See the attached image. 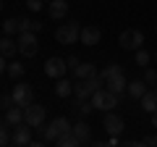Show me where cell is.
Here are the masks:
<instances>
[{
    "instance_id": "6da1fadb",
    "label": "cell",
    "mask_w": 157,
    "mask_h": 147,
    "mask_svg": "<svg viewBox=\"0 0 157 147\" xmlns=\"http://www.w3.org/2000/svg\"><path fill=\"white\" fill-rule=\"evenodd\" d=\"M102 79H105V87L110 92H115V95H123L126 92V87H128V79H126V71H123V66H118V63H110L107 68H102V74H100Z\"/></svg>"
},
{
    "instance_id": "7a4b0ae2",
    "label": "cell",
    "mask_w": 157,
    "mask_h": 147,
    "mask_svg": "<svg viewBox=\"0 0 157 147\" xmlns=\"http://www.w3.org/2000/svg\"><path fill=\"white\" fill-rule=\"evenodd\" d=\"M92 105H94V110H113V108L118 105V100H121V95H115V92H110L107 87H100V89L94 92V95L89 97Z\"/></svg>"
},
{
    "instance_id": "3957f363",
    "label": "cell",
    "mask_w": 157,
    "mask_h": 147,
    "mask_svg": "<svg viewBox=\"0 0 157 147\" xmlns=\"http://www.w3.org/2000/svg\"><path fill=\"white\" fill-rule=\"evenodd\" d=\"M39 129H42V134H45V139H42V142H55L60 134L71 131V121H68V118H63V116H58V118H52L47 126L42 124Z\"/></svg>"
},
{
    "instance_id": "277c9868",
    "label": "cell",
    "mask_w": 157,
    "mask_h": 147,
    "mask_svg": "<svg viewBox=\"0 0 157 147\" xmlns=\"http://www.w3.org/2000/svg\"><path fill=\"white\" fill-rule=\"evenodd\" d=\"M78 32H81L78 21H68V24H60V26L55 29V40L60 42V45H73V42H78Z\"/></svg>"
},
{
    "instance_id": "5b68a950",
    "label": "cell",
    "mask_w": 157,
    "mask_h": 147,
    "mask_svg": "<svg viewBox=\"0 0 157 147\" xmlns=\"http://www.w3.org/2000/svg\"><path fill=\"white\" fill-rule=\"evenodd\" d=\"M18 53L24 58H34L39 53V42H37V32H21L18 34Z\"/></svg>"
},
{
    "instance_id": "8992f818",
    "label": "cell",
    "mask_w": 157,
    "mask_h": 147,
    "mask_svg": "<svg viewBox=\"0 0 157 147\" xmlns=\"http://www.w3.org/2000/svg\"><path fill=\"white\" fill-rule=\"evenodd\" d=\"M118 45L123 47V50H139L144 45V34L139 29H123L121 37H118Z\"/></svg>"
},
{
    "instance_id": "52a82bcc",
    "label": "cell",
    "mask_w": 157,
    "mask_h": 147,
    "mask_svg": "<svg viewBox=\"0 0 157 147\" xmlns=\"http://www.w3.org/2000/svg\"><path fill=\"white\" fill-rule=\"evenodd\" d=\"M45 74H47V79H63L68 74V63H66V58H47V63H45Z\"/></svg>"
},
{
    "instance_id": "ba28073f",
    "label": "cell",
    "mask_w": 157,
    "mask_h": 147,
    "mask_svg": "<svg viewBox=\"0 0 157 147\" xmlns=\"http://www.w3.org/2000/svg\"><path fill=\"white\" fill-rule=\"evenodd\" d=\"M24 121H26L29 126H32V129H39V126L45 124V108L42 105H26L24 108Z\"/></svg>"
},
{
    "instance_id": "9c48e42d",
    "label": "cell",
    "mask_w": 157,
    "mask_h": 147,
    "mask_svg": "<svg viewBox=\"0 0 157 147\" xmlns=\"http://www.w3.org/2000/svg\"><path fill=\"white\" fill-rule=\"evenodd\" d=\"M11 95H13V100H16V105H21V108L32 105V100H34V89L29 84H24V81H18V84L13 87Z\"/></svg>"
},
{
    "instance_id": "30bf717a",
    "label": "cell",
    "mask_w": 157,
    "mask_h": 147,
    "mask_svg": "<svg viewBox=\"0 0 157 147\" xmlns=\"http://www.w3.org/2000/svg\"><path fill=\"white\" fill-rule=\"evenodd\" d=\"M32 126L24 121V124H18V126H13V134H11V145H18V147H24V145H32Z\"/></svg>"
},
{
    "instance_id": "8fae6325",
    "label": "cell",
    "mask_w": 157,
    "mask_h": 147,
    "mask_svg": "<svg viewBox=\"0 0 157 147\" xmlns=\"http://www.w3.org/2000/svg\"><path fill=\"white\" fill-rule=\"evenodd\" d=\"M100 37H102V32L97 26H92V24L81 26V32H78V42H81L84 47H94L97 42H100Z\"/></svg>"
},
{
    "instance_id": "7c38bea8",
    "label": "cell",
    "mask_w": 157,
    "mask_h": 147,
    "mask_svg": "<svg viewBox=\"0 0 157 147\" xmlns=\"http://www.w3.org/2000/svg\"><path fill=\"white\" fill-rule=\"evenodd\" d=\"M102 126H105V131L110 137H118L121 131H123V118L118 113H113V110H107L105 113V121H102Z\"/></svg>"
},
{
    "instance_id": "4fadbf2b",
    "label": "cell",
    "mask_w": 157,
    "mask_h": 147,
    "mask_svg": "<svg viewBox=\"0 0 157 147\" xmlns=\"http://www.w3.org/2000/svg\"><path fill=\"white\" fill-rule=\"evenodd\" d=\"M47 16L52 21H63L68 16V0H50L47 3Z\"/></svg>"
},
{
    "instance_id": "5bb4252c",
    "label": "cell",
    "mask_w": 157,
    "mask_h": 147,
    "mask_svg": "<svg viewBox=\"0 0 157 147\" xmlns=\"http://www.w3.org/2000/svg\"><path fill=\"white\" fill-rule=\"evenodd\" d=\"M147 89H149V84H147L144 79H134V81H128V87H126L128 97H134V100H141V97L147 95Z\"/></svg>"
},
{
    "instance_id": "9a60e30c",
    "label": "cell",
    "mask_w": 157,
    "mask_h": 147,
    "mask_svg": "<svg viewBox=\"0 0 157 147\" xmlns=\"http://www.w3.org/2000/svg\"><path fill=\"white\" fill-rule=\"evenodd\" d=\"M6 124H8V126H18V124H24V108H21V105H11V108H6Z\"/></svg>"
},
{
    "instance_id": "2e32d148",
    "label": "cell",
    "mask_w": 157,
    "mask_h": 147,
    "mask_svg": "<svg viewBox=\"0 0 157 147\" xmlns=\"http://www.w3.org/2000/svg\"><path fill=\"white\" fill-rule=\"evenodd\" d=\"M16 53H18V42L11 40V34H3V40H0V55L11 58V55H16Z\"/></svg>"
},
{
    "instance_id": "e0dca14e",
    "label": "cell",
    "mask_w": 157,
    "mask_h": 147,
    "mask_svg": "<svg viewBox=\"0 0 157 147\" xmlns=\"http://www.w3.org/2000/svg\"><path fill=\"white\" fill-rule=\"evenodd\" d=\"M73 74H76V79H92V76H97V66L94 63H78Z\"/></svg>"
},
{
    "instance_id": "ac0fdd59",
    "label": "cell",
    "mask_w": 157,
    "mask_h": 147,
    "mask_svg": "<svg viewBox=\"0 0 157 147\" xmlns=\"http://www.w3.org/2000/svg\"><path fill=\"white\" fill-rule=\"evenodd\" d=\"M73 129V134L78 137V142L81 145H86V142H92V129H89V124H84V121H78L76 126H71Z\"/></svg>"
},
{
    "instance_id": "d6986e66",
    "label": "cell",
    "mask_w": 157,
    "mask_h": 147,
    "mask_svg": "<svg viewBox=\"0 0 157 147\" xmlns=\"http://www.w3.org/2000/svg\"><path fill=\"white\" fill-rule=\"evenodd\" d=\"M141 110H147V113L157 110V89H147V95L141 97Z\"/></svg>"
},
{
    "instance_id": "ffe728a7",
    "label": "cell",
    "mask_w": 157,
    "mask_h": 147,
    "mask_svg": "<svg viewBox=\"0 0 157 147\" xmlns=\"http://www.w3.org/2000/svg\"><path fill=\"white\" fill-rule=\"evenodd\" d=\"M55 95H58V97H68V95H73V81H68L66 76H63V79H58V84H55Z\"/></svg>"
},
{
    "instance_id": "44dd1931",
    "label": "cell",
    "mask_w": 157,
    "mask_h": 147,
    "mask_svg": "<svg viewBox=\"0 0 157 147\" xmlns=\"http://www.w3.org/2000/svg\"><path fill=\"white\" fill-rule=\"evenodd\" d=\"M55 145H60V147H76V145H81V142H78V137L73 134V129H71V131H66V134L58 137Z\"/></svg>"
},
{
    "instance_id": "7402d4cb",
    "label": "cell",
    "mask_w": 157,
    "mask_h": 147,
    "mask_svg": "<svg viewBox=\"0 0 157 147\" xmlns=\"http://www.w3.org/2000/svg\"><path fill=\"white\" fill-rule=\"evenodd\" d=\"M3 34H21V18H6L3 21Z\"/></svg>"
},
{
    "instance_id": "603a6c76",
    "label": "cell",
    "mask_w": 157,
    "mask_h": 147,
    "mask_svg": "<svg viewBox=\"0 0 157 147\" xmlns=\"http://www.w3.org/2000/svg\"><path fill=\"white\" fill-rule=\"evenodd\" d=\"M21 32H42V21L37 18H21Z\"/></svg>"
},
{
    "instance_id": "cb8c5ba5",
    "label": "cell",
    "mask_w": 157,
    "mask_h": 147,
    "mask_svg": "<svg viewBox=\"0 0 157 147\" xmlns=\"http://www.w3.org/2000/svg\"><path fill=\"white\" fill-rule=\"evenodd\" d=\"M73 108H76V113L84 118V116H89V110H94V105H92V100L86 102V100H78L76 97V102H73Z\"/></svg>"
},
{
    "instance_id": "d4e9b609",
    "label": "cell",
    "mask_w": 157,
    "mask_h": 147,
    "mask_svg": "<svg viewBox=\"0 0 157 147\" xmlns=\"http://www.w3.org/2000/svg\"><path fill=\"white\" fill-rule=\"evenodd\" d=\"M24 71H26V68H24L21 63H8V68H6V74L11 76L13 81H18V79H21V76H24Z\"/></svg>"
},
{
    "instance_id": "484cf974",
    "label": "cell",
    "mask_w": 157,
    "mask_h": 147,
    "mask_svg": "<svg viewBox=\"0 0 157 147\" xmlns=\"http://www.w3.org/2000/svg\"><path fill=\"white\" fill-rule=\"evenodd\" d=\"M134 61H136V66H149V61H152V55H149V50H144V47H139L136 50V55H134Z\"/></svg>"
},
{
    "instance_id": "4316f807",
    "label": "cell",
    "mask_w": 157,
    "mask_h": 147,
    "mask_svg": "<svg viewBox=\"0 0 157 147\" xmlns=\"http://www.w3.org/2000/svg\"><path fill=\"white\" fill-rule=\"evenodd\" d=\"M6 145H11V134H8V124L3 121L0 124V147H6Z\"/></svg>"
},
{
    "instance_id": "83f0119b",
    "label": "cell",
    "mask_w": 157,
    "mask_h": 147,
    "mask_svg": "<svg viewBox=\"0 0 157 147\" xmlns=\"http://www.w3.org/2000/svg\"><path fill=\"white\" fill-rule=\"evenodd\" d=\"M141 79H144L149 87L157 84V71H155V68H147V66H144V76H141Z\"/></svg>"
},
{
    "instance_id": "f1b7e54d",
    "label": "cell",
    "mask_w": 157,
    "mask_h": 147,
    "mask_svg": "<svg viewBox=\"0 0 157 147\" xmlns=\"http://www.w3.org/2000/svg\"><path fill=\"white\" fill-rule=\"evenodd\" d=\"M0 105H3V110H6V108H11V105H16L13 95H3V97H0Z\"/></svg>"
},
{
    "instance_id": "f546056e",
    "label": "cell",
    "mask_w": 157,
    "mask_h": 147,
    "mask_svg": "<svg viewBox=\"0 0 157 147\" xmlns=\"http://www.w3.org/2000/svg\"><path fill=\"white\" fill-rule=\"evenodd\" d=\"M26 6H29V11H34V13H37L39 8H42V0H26Z\"/></svg>"
},
{
    "instance_id": "4dcf8cb0",
    "label": "cell",
    "mask_w": 157,
    "mask_h": 147,
    "mask_svg": "<svg viewBox=\"0 0 157 147\" xmlns=\"http://www.w3.org/2000/svg\"><path fill=\"white\" fill-rule=\"evenodd\" d=\"M66 63H68V68H71V71H73V68H76V66H78V63H81V61H78L76 55H71V58H68Z\"/></svg>"
},
{
    "instance_id": "1f68e13d",
    "label": "cell",
    "mask_w": 157,
    "mask_h": 147,
    "mask_svg": "<svg viewBox=\"0 0 157 147\" xmlns=\"http://www.w3.org/2000/svg\"><path fill=\"white\" fill-rule=\"evenodd\" d=\"M141 145H157V134H155V137H144Z\"/></svg>"
},
{
    "instance_id": "d6a6232c",
    "label": "cell",
    "mask_w": 157,
    "mask_h": 147,
    "mask_svg": "<svg viewBox=\"0 0 157 147\" xmlns=\"http://www.w3.org/2000/svg\"><path fill=\"white\" fill-rule=\"evenodd\" d=\"M6 68H8L6 66V55H0V74H6Z\"/></svg>"
},
{
    "instance_id": "836d02e7",
    "label": "cell",
    "mask_w": 157,
    "mask_h": 147,
    "mask_svg": "<svg viewBox=\"0 0 157 147\" xmlns=\"http://www.w3.org/2000/svg\"><path fill=\"white\" fill-rule=\"evenodd\" d=\"M152 126H155V129H157V110H155V113H152Z\"/></svg>"
},
{
    "instance_id": "e575fe53",
    "label": "cell",
    "mask_w": 157,
    "mask_h": 147,
    "mask_svg": "<svg viewBox=\"0 0 157 147\" xmlns=\"http://www.w3.org/2000/svg\"><path fill=\"white\" fill-rule=\"evenodd\" d=\"M0 11H3V0H0Z\"/></svg>"
},
{
    "instance_id": "d590c367",
    "label": "cell",
    "mask_w": 157,
    "mask_h": 147,
    "mask_svg": "<svg viewBox=\"0 0 157 147\" xmlns=\"http://www.w3.org/2000/svg\"><path fill=\"white\" fill-rule=\"evenodd\" d=\"M42 3H50V0H42Z\"/></svg>"
},
{
    "instance_id": "8d00e7d4",
    "label": "cell",
    "mask_w": 157,
    "mask_h": 147,
    "mask_svg": "<svg viewBox=\"0 0 157 147\" xmlns=\"http://www.w3.org/2000/svg\"><path fill=\"white\" fill-rule=\"evenodd\" d=\"M155 61H157V53H155Z\"/></svg>"
},
{
    "instance_id": "74e56055",
    "label": "cell",
    "mask_w": 157,
    "mask_h": 147,
    "mask_svg": "<svg viewBox=\"0 0 157 147\" xmlns=\"http://www.w3.org/2000/svg\"><path fill=\"white\" fill-rule=\"evenodd\" d=\"M0 110H3V105H0Z\"/></svg>"
},
{
    "instance_id": "f35d334b",
    "label": "cell",
    "mask_w": 157,
    "mask_h": 147,
    "mask_svg": "<svg viewBox=\"0 0 157 147\" xmlns=\"http://www.w3.org/2000/svg\"><path fill=\"white\" fill-rule=\"evenodd\" d=\"M155 32H157V26H155Z\"/></svg>"
},
{
    "instance_id": "ab89813d",
    "label": "cell",
    "mask_w": 157,
    "mask_h": 147,
    "mask_svg": "<svg viewBox=\"0 0 157 147\" xmlns=\"http://www.w3.org/2000/svg\"><path fill=\"white\" fill-rule=\"evenodd\" d=\"M68 3H71V0H68Z\"/></svg>"
}]
</instances>
